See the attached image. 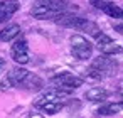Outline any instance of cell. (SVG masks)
Returning a JSON list of instances; mask_svg holds the SVG:
<instances>
[{"instance_id": "obj_11", "label": "cell", "mask_w": 123, "mask_h": 118, "mask_svg": "<svg viewBox=\"0 0 123 118\" xmlns=\"http://www.w3.org/2000/svg\"><path fill=\"white\" fill-rule=\"evenodd\" d=\"M22 88H25V89H41L42 86H44V83H42V79L37 76V74H32V73H29L27 74V78L24 79V83L20 84Z\"/></svg>"}, {"instance_id": "obj_15", "label": "cell", "mask_w": 123, "mask_h": 118, "mask_svg": "<svg viewBox=\"0 0 123 118\" xmlns=\"http://www.w3.org/2000/svg\"><path fill=\"white\" fill-rule=\"evenodd\" d=\"M113 39L110 37V36H106V34H103V32H99L98 36H96V46L98 47H103V46H106V44H110Z\"/></svg>"}, {"instance_id": "obj_5", "label": "cell", "mask_w": 123, "mask_h": 118, "mask_svg": "<svg viewBox=\"0 0 123 118\" xmlns=\"http://www.w3.org/2000/svg\"><path fill=\"white\" fill-rule=\"evenodd\" d=\"M19 9H20V4L17 0H2L0 2V24L9 20Z\"/></svg>"}, {"instance_id": "obj_9", "label": "cell", "mask_w": 123, "mask_h": 118, "mask_svg": "<svg viewBox=\"0 0 123 118\" xmlns=\"http://www.w3.org/2000/svg\"><path fill=\"white\" fill-rule=\"evenodd\" d=\"M99 10H103L106 15H110L113 19H123V9L120 5L113 4V2H108V0H105V4H103V7Z\"/></svg>"}, {"instance_id": "obj_16", "label": "cell", "mask_w": 123, "mask_h": 118, "mask_svg": "<svg viewBox=\"0 0 123 118\" xmlns=\"http://www.w3.org/2000/svg\"><path fill=\"white\" fill-rule=\"evenodd\" d=\"M10 86H12V83H10V79H9V78H5L2 83H0V89H2V91H7V89H10Z\"/></svg>"}, {"instance_id": "obj_4", "label": "cell", "mask_w": 123, "mask_h": 118, "mask_svg": "<svg viewBox=\"0 0 123 118\" xmlns=\"http://www.w3.org/2000/svg\"><path fill=\"white\" fill-rule=\"evenodd\" d=\"M10 52H12V57H14V61L17 64H27L29 62V47H27L25 39L15 41Z\"/></svg>"}, {"instance_id": "obj_13", "label": "cell", "mask_w": 123, "mask_h": 118, "mask_svg": "<svg viewBox=\"0 0 123 118\" xmlns=\"http://www.w3.org/2000/svg\"><path fill=\"white\" fill-rule=\"evenodd\" d=\"M123 110V101L121 103H110V105H105L98 110L99 115L103 116H110V115H115V113H120Z\"/></svg>"}, {"instance_id": "obj_18", "label": "cell", "mask_w": 123, "mask_h": 118, "mask_svg": "<svg viewBox=\"0 0 123 118\" xmlns=\"http://www.w3.org/2000/svg\"><path fill=\"white\" fill-rule=\"evenodd\" d=\"M5 66H7V62H5V59H4V57H0V73H2V71L5 69Z\"/></svg>"}, {"instance_id": "obj_14", "label": "cell", "mask_w": 123, "mask_h": 118, "mask_svg": "<svg viewBox=\"0 0 123 118\" xmlns=\"http://www.w3.org/2000/svg\"><path fill=\"white\" fill-rule=\"evenodd\" d=\"M99 51L105 54V56H113V54H123V47L120 46V44H116V42H110V44H106V46H103V47H99Z\"/></svg>"}, {"instance_id": "obj_2", "label": "cell", "mask_w": 123, "mask_h": 118, "mask_svg": "<svg viewBox=\"0 0 123 118\" xmlns=\"http://www.w3.org/2000/svg\"><path fill=\"white\" fill-rule=\"evenodd\" d=\"M71 51H73V56L76 59H81V61H86L91 57L93 54V46L91 42L81 36V34H74L71 37Z\"/></svg>"}, {"instance_id": "obj_6", "label": "cell", "mask_w": 123, "mask_h": 118, "mask_svg": "<svg viewBox=\"0 0 123 118\" xmlns=\"http://www.w3.org/2000/svg\"><path fill=\"white\" fill-rule=\"evenodd\" d=\"M91 68H94L96 71H99V73L103 74V73L113 71V69H115V62H113L111 59H108V56H99V57L94 59V62H93Z\"/></svg>"}, {"instance_id": "obj_10", "label": "cell", "mask_w": 123, "mask_h": 118, "mask_svg": "<svg viewBox=\"0 0 123 118\" xmlns=\"http://www.w3.org/2000/svg\"><path fill=\"white\" fill-rule=\"evenodd\" d=\"M27 74H29L27 69H24V68H14V69L9 73L7 78L10 79L12 86H20V84L24 83V79L27 78Z\"/></svg>"}, {"instance_id": "obj_3", "label": "cell", "mask_w": 123, "mask_h": 118, "mask_svg": "<svg viewBox=\"0 0 123 118\" xmlns=\"http://www.w3.org/2000/svg\"><path fill=\"white\" fill-rule=\"evenodd\" d=\"M51 83L56 86V88H61V89H76L79 86H83V78H78L71 73H62V74H57L51 79Z\"/></svg>"}, {"instance_id": "obj_12", "label": "cell", "mask_w": 123, "mask_h": 118, "mask_svg": "<svg viewBox=\"0 0 123 118\" xmlns=\"http://www.w3.org/2000/svg\"><path fill=\"white\" fill-rule=\"evenodd\" d=\"M84 96H86V99H89V101H103V99L108 98V91L103 89V88H91V89L86 91Z\"/></svg>"}, {"instance_id": "obj_8", "label": "cell", "mask_w": 123, "mask_h": 118, "mask_svg": "<svg viewBox=\"0 0 123 118\" xmlns=\"http://www.w3.org/2000/svg\"><path fill=\"white\" fill-rule=\"evenodd\" d=\"M36 106L37 108H41L44 113H47V115H56V113H59L61 110H62V103L61 101H37L36 103Z\"/></svg>"}, {"instance_id": "obj_1", "label": "cell", "mask_w": 123, "mask_h": 118, "mask_svg": "<svg viewBox=\"0 0 123 118\" xmlns=\"http://www.w3.org/2000/svg\"><path fill=\"white\" fill-rule=\"evenodd\" d=\"M62 14H69V4L64 0H37L31 9L36 19H56Z\"/></svg>"}, {"instance_id": "obj_19", "label": "cell", "mask_w": 123, "mask_h": 118, "mask_svg": "<svg viewBox=\"0 0 123 118\" xmlns=\"http://www.w3.org/2000/svg\"><path fill=\"white\" fill-rule=\"evenodd\" d=\"M29 118H44V116H42V115H39V113H32Z\"/></svg>"}, {"instance_id": "obj_17", "label": "cell", "mask_w": 123, "mask_h": 118, "mask_svg": "<svg viewBox=\"0 0 123 118\" xmlns=\"http://www.w3.org/2000/svg\"><path fill=\"white\" fill-rule=\"evenodd\" d=\"M113 29L118 31L120 34H123V25H121V24H113Z\"/></svg>"}, {"instance_id": "obj_7", "label": "cell", "mask_w": 123, "mask_h": 118, "mask_svg": "<svg viewBox=\"0 0 123 118\" xmlns=\"http://www.w3.org/2000/svg\"><path fill=\"white\" fill-rule=\"evenodd\" d=\"M19 34H20V25H19V24H10V25H7L5 29L0 31V41H2V42H10V41H14Z\"/></svg>"}]
</instances>
